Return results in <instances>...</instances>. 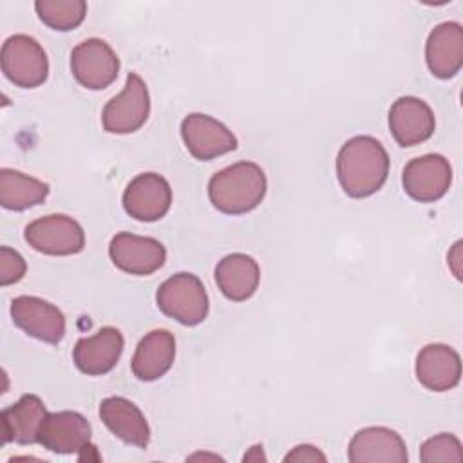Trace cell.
I'll use <instances>...</instances> for the list:
<instances>
[{
	"label": "cell",
	"instance_id": "cb8c5ba5",
	"mask_svg": "<svg viewBox=\"0 0 463 463\" xmlns=\"http://www.w3.org/2000/svg\"><path fill=\"white\" fill-rule=\"evenodd\" d=\"M34 9L38 18L54 31L76 29L87 14L83 0H38Z\"/></svg>",
	"mask_w": 463,
	"mask_h": 463
},
{
	"label": "cell",
	"instance_id": "f1b7e54d",
	"mask_svg": "<svg viewBox=\"0 0 463 463\" xmlns=\"http://www.w3.org/2000/svg\"><path fill=\"white\" fill-rule=\"evenodd\" d=\"M188 459H222V458H219L215 454H194Z\"/></svg>",
	"mask_w": 463,
	"mask_h": 463
},
{
	"label": "cell",
	"instance_id": "83f0119b",
	"mask_svg": "<svg viewBox=\"0 0 463 463\" xmlns=\"http://www.w3.org/2000/svg\"><path fill=\"white\" fill-rule=\"evenodd\" d=\"M242 461H266V456H264V452H262V445L251 447V449L244 454Z\"/></svg>",
	"mask_w": 463,
	"mask_h": 463
},
{
	"label": "cell",
	"instance_id": "8fae6325",
	"mask_svg": "<svg viewBox=\"0 0 463 463\" xmlns=\"http://www.w3.org/2000/svg\"><path fill=\"white\" fill-rule=\"evenodd\" d=\"M11 318L24 333L47 344H58L65 335L63 313L54 304L38 297H16L11 302Z\"/></svg>",
	"mask_w": 463,
	"mask_h": 463
},
{
	"label": "cell",
	"instance_id": "277c9868",
	"mask_svg": "<svg viewBox=\"0 0 463 463\" xmlns=\"http://www.w3.org/2000/svg\"><path fill=\"white\" fill-rule=\"evenodd\" d=\"M0 65L5 78L22 89L40 87L49 74L45 51L27 34H13L4 42Z\"/></svg>",
	"mask_w": 463,
	"mask_h": 463
},
{
	"label": "cell",
	"instance_id": "e0dca14e",
	"mask_svg": "<svg viewBox=\"0 0 463 463\" xmlns=\"http://www.w3.org/2000/svg\"><path fill=\"white\" fill-rule=\"evenodd\" d=\"M418 382L434 392H443L459 383V354L445 344H429L416 356Z\"/></svg>",
	"mask_w": 463,
	"mask_h": 463
},
{
	"label": "cell",
	"instance_id": "9c48e42d",
	"mask_svg": "<svg viewBox=\"0 0 463 463\" xmlns=\"http://www.w3.org/2000/svg\"><path fill=\"white\" fill-rule=\"evenodd\" d=\"M172 204V188L168 181L154 172L134 177L123 192V208L136 221L154 222L166 215Z\"/></svg>",
	"mask_w": 463,
	"mask_h": 463
},
{
	"label": "cell",
	"instance_id": "9a60e30c",
	"mask_svg": "<svg viewBox=\"0 0 463 463\" xmlns=\"http://www.w3.org/2000/svg\"><path fill=\"white\" fill-rule=\"evenodd\" d=\"M351 463H405L407 447L402 436L387 427L360 429L349 441Z\"/></svg>",
	"mask_w": 463,
	"mask_h": 463
},
{
	"label": "cell",
	"instance_id": "603a6c76",
	"mask_svg": "<svg viewBox=\"0 0 463 463\" xmlns=\"http://www.w3.org/2000/svg\"><path fill=\"white\" fill-rule=\"evenodd\" d=\"M49 194V184L25 175L18 170H0V204L5 210L24 212L36 204H42Z\"/></svg>",
	"mask_w": 463,
	"mask_h": 463
},
{
	"label": "cell",
	"instance_id": "d6986e66",
	"mask_svg": "<svg viewBox=\"0 0 463 463\" xmlns=\"http://www.w3.org/2000/svg\"><path fill=\"white\" fill-rule=\"evenodd\" d=\"M99 418L105 427L121 441L146 449L150 441L148 423L136 403L121 396L105 398L99 403Z\"/></svg>",
	"mask_w": 463,
	"mask_h": 463
},
{
	"label": "cell",
	"instance_id": "484cf974",
	"mask_svg": "<svg viewBox=\"0 0 463 463\" xmlns=\"http://www.w3.org/2000/svg\"><path fill=\"white\" fill-rule=\"evenodd\" d=\"M25 269H27L25 260L18 251L7 246L0 248V284L2 286L18 282L25 275Z\"/></svg>",
	"mask_w": 463,
	"mask_h": 463
},
{
	"label": "cell",
	"instance_id": "8992f818",
	"mask_svg": "<svg viewBox=\"0 0 463 463\" xmlns=\"http://www.w3.org/2000/svg\"><path fill=\"white\" fill-rule=\"evenodd\" d=\"M29 246L45 255H76L85 246V232L72 217L52 213L40 217L25 226Z\"/></svg>",
	"mask_w": 463,
	"mask_h": 463
},
{
	"label": "cell",
	"instance_id": "ffe728a7",
	"mask_svg": "<svg viewBox=\"0 0 463 463\" xmlns=\"http://www.w3.org/2000/svg\"><path fill=\"white\" fill-rule=\"evenodd\" d=\"M175 358V338L166 329L145 335L132 356V373L141 382H154L168 373Z\"/></svg>",
	"mask_w": 463,
	"mask_h": 463
},
{
	"label": "cell",
	"instance_id": "7a4b0ae2",
	"mask_svg": "<svg viewBox=\"0 0 463 463\" xmlns=\"http://www.w3.org/2000/svg\"><path fill=\"white\" fill-rule=\"evenodd\" d=\"M264 170L251 161L230 165L212 175L208 183L210 203L222 213L241 215L251 212L266 195Z\"/></svg>",
	"mask_w": 463,
	"mask_h": 463
},
{
	"label": "cell",
	"instance_id": "7402d4cb",
	"mask_svg": "<svg viewBox=\"0 0 463 463\" xmlns=\"http://www.w3.org/2000/svg\"><path fill=\"white\" fill-rule=\"evenodd\" d=\"M260 269L259 264L244 253H230L215 266V282L221 293L233 300H248L259 288Z\"/></svg>",
	"mask_w": 463,
	"mask_h": 463
},
{
	"label": "cell",
	"instance_id": "5b68a950",
	"mask_svg": "<svg viewBox=\"0 0 463 463\" xmlns=\"http://www.w3.org/2000/svg\"><path fill=\"white\" fill-rule=\"evenodd\" d=\"M150 114V96L139 74L127 76L125 89L114 96L101 112L103 128L110 134H130L139 130Z\"/></svg>",
	"mask_w": 463,
	"mask_h": 463
},
{
	"label": "cell",
	"instance_id": "ac0fdd59",
	"mask_svg": "<svg viewBox=\"0 0 463 463\" xmlns=\"http://www.w3.org/2000/svg\"><path fill=\"white\" fill-rule=\"evenodd\" d=\"M425 60L436 78L456 76L463 65V27L458 22L436 25L427 38Z\"/></svg>",
	"mask_w": 463,
	"mask_h": 463
},
{
	"label": "cell",
	"instance_id": "30bf717a",
	"mask_svg": "<svg viewBox=\"0 0 463 463\" xmlns=\"http://www.w3.org/2000/svg\"><path fill=\"white\" fill-rule=\"evenodd\" d=\"M109 255L118 269L139 277L152 275L166 260V250L157 239L128 232H121L112 237Z\"/></svg>",
	"mask_w": 463,
	"mask_h": 463
},
{
	"label": "cell",
	"instance_id": "4316f807",
	"mask_svg": "<svg viewBox=\"0 0 463 463\" xmlns=\"http://www.w3.org/2000/svg\"><path fill=\"white\" fill-rule=\"evenodd\" d=\"M284 461L286 463H289V461H297V463H317V461H322L324 463V461H327V458L317 447L304 443V445L293 447V450L286 454Z\"/></svg>",
	"mask_w": 463,
	"mask_h": 463
},
{
	"label": "cell",
	"instance_id": "5bb4252c",
	"mask_svg": "<svg viewBox=\"0 0 463 463\" xmlns=\"http://www.w3.org/2000/svg\"><path fill=\"white\" fill-rule=\"evenodd\" d=\"M436 119L430 107L414 96L398 98L389 110V128L400 146H414L434 134Z\"/></svg>",
	"mask_w": 463,
	"mask_h": 463
},
{
	"label": "cell",
	"instance_id": "7c38bea8",
	"mask_svg": "<svg viewBox=\"0 0 463 463\" xmlns=\"http://www.w3.org/2000/svg\"><path fill=\"white\" fill-rule=\"evenodd\" d=\"M186 150L199 161H210L237 148V137L221 121L206 114H188L181 121Z\"/></svg>",
	"mask_w": 463,
	"mask_h": 463
},
{
	"label": "cell",
	"instance_id": "3957f363",
	"mask_svg": "<svg viewBox=\"0 0 463 463\" xmlns=\"http://www.w3.org/2000/svg\"><path fill=\"white\" fill-rule=\"evenodd\" d=\"M157 307L183 326H197L208 315V295L203 282L192 273H175L156 293Z\"/></svg>",
	"mask_w": 463,
	"mask_h": 463
},
{
	"label": "cell",
	"instance_id": "4fadbf2b",
	"mask_svg": "<svg viewBox=\"0 0 463 463\" xmlns=\"http://www.w3.org/2000/svg\"><path fill=\"white\" fill-rule=\"evenodd\" d=\"M90 423L80 412H49L40 427L38 443L54 454H74L90 443Z\"/></svg>",
	"mask_w": 463,
	"mask_h": 463
},
{
	"label": "cell",
	"instance_id": "d4e9b609",
	"mask_svg": "<svg viewBox=\"0 0 463 463\" xmlns=\"http://www.w3.org/2000/svg\"><path fill=\"white\" fill-rule=\"evenodd\" d=\"M420 459L423 463H459L463 461L461 441L449 432H441L423 441L420 447Z\"/></svg>",
	"mask_w": 463,
	"mask_h": 463
},
{
	"label": "cell",
	"instance_id": "44dd1931",
	"mask_svg": "<svg viewBox=\"0 0 463 463\" xmlns=\"http://www.w3.org/2000/svg\"><path fill=\"white\" fill-rule=\"evenodd\" d=\"M49 412L36 394H24L16 403L2 411V441L33 445L38 443L40 427Z\"/></svg>",
	"mask_w": 463,
	"mask_h": 463
},
{
	"label": "cell",
	"instance_id": "6da1fadb",
	"mask_svg": "<svg viewBox=\"0 0 463 463\" xmlns=\"http://www.w3.org/2000/svg\"><path fill=\"white\" fill-rule=\"evenodd\" d=\"M387 174V150L371 136H354L338 150L336 175L349 197L362 199L373 195L383 186Z\"/></svg>",
	"mask_w": 463,
	"mask_h": 463
},
{
	"label": "cell",
	"instance_id": "2e32d148",
	"mask_svg": "<svg viewBox=\"0 0 463 463\" xmlns=\"http://www.w3.org/2000/svg\"><path fill=\"white\" fill-rule=\"evenodd\" d=\"M123 335L116 327H101L96 335L80 338L72 351V360L76 367L89 374L99 376L114 369L123 353Z\"/></svg>",
	"mask_w": 463,
	"mask_h": 463
},
{
	"label": "cell",
	"instance_id": "ba28073f",
	"mask_svg": "<svg viewBox=\"0 0 463 463\" xmlns=\"http://www.w3.org/2000/svg\"><path fill=\"white\" fill-rule=\"evenodd\" d=\"M403 190L418 203L441 199L452 183V166L439 154H425L411 159L402 174Z\"/></svg>",
	"mask_w": 463,
	"mask_h": 463
},
{
	"label": "cell",
	"instance_id": "52a82bcc",
	"mask_svg": "<svg viewBox=\"0 0 463 463\" xmlns=\"http://www.w3.org/2000/svg\"><path fill=\"white\" fill-rule=\"evenodd\" d=\"M71 71L80 85L101 90L118 78L119 60L105 40L89 38L72 49Z\"/></svg>",
	"mask_w": 463,
	"mask_h": 463
}]
</instances>
